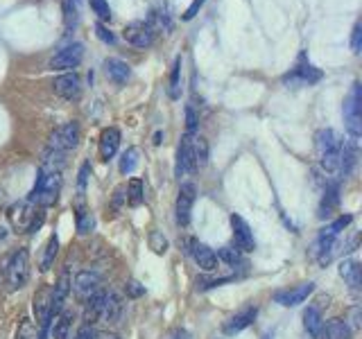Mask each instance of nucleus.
I'll use <instances>...</instances> for the list:
<instances>
[{"label": "nucleus", "instance_id": "nucleus-1", "mask_svg": "<svg viewBox=\"0 0 362 339\" xmlns=\"http://www.w3.org/2000/svg\"><path fill=\"white\" fill-rule=\"evenodd\" d=\"M339 150L342 141L333 129H320L315 133V152L326 177L339 174Z\"/></svg>", "mask_w": 362, "mask_h": 339}, {"label": "nucleus", "instance_id": "nucleus-2", "mask_svg": "<svg viewBox=\"0 0 362 339\" xmlns=\"http://www.w3.org/2000/svg\"><path fill=\"white\" fill-rule=\"evenodd\" d=\"M7 220L14 233H34L41 229L45 213L43 208L34 206L30 199H23V201L11 203L7 208Z\"/></svg>", "mask_w": 362, "mask_h": 339}, {"label": "nucleus", "instance_id": "nucleus-3", "mask_svg": "<svg viewBox=\"0 0 362 339\" xmlns=\"http://www.w3.org/2000/svg\"><path fill=\"white\" fill-rule=\"evenodd\" d=\"M351 222H354V218H351V215H339L335 222L324 226V229L320 231V235H317L315 258H317V263H320L322 267H326L333 260L335 249H337V237H339V233H342Z\"/></svg>", "mask_w": 362, "mask_h": 339}, {"label": "nucleus", "instance_id": "nucleus-4", "mask_svg": "<svg viewBox=\"0 0 362 339\" xmlns=\"http://www.w3.org/2000/svg\"><path fill=\"white\" fill-rule=\"evenodd\" d=\"M59 192H62V172L39 170V177L34 181V188L28 199L39 208H50L59 199Z\"/></svg>", "mask_w": 362, "mask_h": 339}, {"label": "nucleus", "instance_id": "nucleus-5", "mask_svg": "<svg viewBox=\"0 0 362 339\" xmlns=\"http://www.w3.org/2000/svg\"><path fill=\"white\" fill-rule=\"evenodd\" d=\"M5 278L11 292L23 290L30 280V254L28 249H16L5 263Z\"/></svg>", "mask_w": 362, "mask_h": 339}, {"label": "nucleus", "instance_id": "nucleus-6", "mask_svg": "<svg viewBox=\"0 0 362 339\" xmlns=\"http://www.w3.org/2000/svg\"><path fill=\"white\" fill-rule=\"evenodd\" d=\"M344 122H346V131L351 136V143L358 147L360 136H362V90H360V84H354L349 97L344 100Z\"/></svg>", "mask_w": 362, "mask_h": 339}, {"label": "nucleus", "instance_id": "nucleus-7", "mask_svg": "<svg viewBox=\"0 0 362 339\" xmlns=\"http://www.w3.org/2000/svg\"><path fill=\"white\" fill-rule=\"evenodd\" d=\"M324 75L320 68H315L310 66L308 61H305V52L299 54V61H297V68L294 71H290L288 75H283V84L286 86H292V88H297V86H313L320 82Z\"/></svg>", "mask_w": 362, "mask_h": 339}, {"label": "nucleus", "instance_id": "nucleus-8", "mask_svg": "<svg viewBox=\"0 0 362 339\" xmlns=\"http://www.w3.org/2000/svg\"><path fill=\"white\" fill-rule=\"evenodd\" d=\"M79 138H82V131H79V124L77 122H66L62 127H57L52 133H50V147L48 150H54V152H71L79 145Z\"/></svg>", "mask_w": 362, "mask_h": 339}, {"label": "nucleus", "instance_id": "nucleus-9", "mask_svg": "<svg viewBox=\"0 0 362 339\" xmlns=\"http://www.w3.org/2000/svg\"><path fill=\"white\" fill-rule=\"evenodd\" d=\"M122 37L127 43L136 45V48H150L156 39V30L147 20H134L122 30Z\"/></svg>", "mask_w": 362, "mask_h": 339}, {"label": "nucleus", "instance_id": "nucleus-10", "mask_svg": "<svg viewBox=\"0 0 362 339\" xmlns=\"http://www.w3.org/2000/svg\"><path fill=\"white\" fill-rule=\"evenodd\" d=\"M84 59V45L82 43H71L57 52L50 59V71H73Z\"/></svg>", "mask_w": 362, "mask_h": 339}, {"label": "nucleus", "instance_id": "nucleus-11", "mask_svg": "<svg viewBox=\"0 0 362 339\" xmlns=\"http://www.w3.org/2000/svg\"><path fill=\"white\" fill-rule=\"evenodd\" d=\"M195 197H197V188H195V184H190V181H186V184H181L179 195H177V203H175L177 224L188 226L192 206H195Z\"/></svg>", "mask_w": 362, "mask_h": 339}, {"label": "nucleus", "instance_id": "nucleus-12", "mask_svg": "<svg viewBox=\"0 0 362 339\" xmlns=\"http://www.w3.org/2000/svg\"><path fill=\"white\" fill-rule=\"evenodd\" d=\"M100 285H102L100 274H95V271H79V274L75 276V282L71 285V290H75V297L84 303L102 290Z\"/></svg>", "mask_w": 362, "mask_h": 339}, {"label": "nucleus", "instance_id": "nucleus-13", "mask_svg": "<svg viewBox=\"0 0 362 339\" xmlns=\"http://www.w3.org/2000/svg\"><path fill=\"white\" fill-rule=\"evenodd\" d=\"M315 290V282H301V285H294L290 290H279L274 294V301L281 303L283 308H297V305H301L305 299L310 297Z\"/></svg>", "mask_w": 362, "mask_h": 339}, {"label": "nucleus", "instance_id": "nucleus-14", "mask_svg": "<svg viewBox=\"0 0 362 339\" xmlns=\"http://www.w3.org/2000/svg\"><path fill=\"white\" fill-rule=\"evenodd\" d=\"M231 229H233V240L238 244V249L245 254L254 251L256 249V240H254V231L249 229V224L240 218V215H231Z\"/></svg>", "mask_w": 362, "mask_h": 339}, {"label": "nucleus", "instance_id": "nucleus-15", "mask_svg": "<svg viewBox=\"0 0 362 339\" xmlns=\"http://www.w3.org/2000/svg\"><path fill=\"white\" fill-rule=\"evenodd\" d=\"M188 244H190L188 251H190L192 260H195L199 269H204V271H215V269H218V256H215V251L209 244L195 240V237H192Z\"/></svg>", "mask_w": 362, "mask_h": 339}, {"label": "nucleus", "instance_id": "nucleus-16", "mask_svg": "<svg viewBox=\"0 0 362 339\" xmlns=\"http://www.w3.org/2000/svg\"><path fill=\"white\" fill-rule=\"evenodd\" d=\"M188 172H195V163H192V133H186L177 147V163H175V174L181 179Z\"/></svg>", "mask_w": 362, "mask_h": 339}, {"label": "nucleus", "instance_id": "nucleus-17", "mask_svg": "<svg viewBox=\"0 0 362 339\" xmlns=\"http://www.w3.org/2000/svg\"><path fill=\"white\" fill-rule=\"evenodd\" d=\"M339 206V184L333 179H326V186H324V195H322V203H320V218L328 220L333 218L335 208Z\"/></svg>", "mask_w": 362, "mask_h": 339}, {"label": "nucleus", "instance_id": "nucleus-18", "mask_svg": "<svg viewBox=\"0 0 362 339\" xmlns=\"http://www.w3.org/2000/svg\"><path fill=\"white\" fill-rule=\"evenodd\" d=\"M71 285H73L71 271L64 269L62 276L57 278V282L52 285V316H57V314L64 310V303L68 299V294H71Z\"/></svg>", "mask_w": 362, "mask_h": 339}, {"label": "nucleus", "instance_id": "nucleus-19", "mask_svg": "<svg viewBox=\"0 0 362 339\" xmlns=\"http://www.w3.org/2000/svg\"><path fill=\"white\" fill-rule=\"evenodd\" d=\"M256 314H258V310L254 308V305H247V308H243L240 312H235V314L231 316V319L224 323V335L233 337V335H238V333H243L245 328H249V326L254 323Z\"/></svg>", "mask_w": 362, "mask_h": 339}, {"label": "nucleus", "instance_id": "nucleus-20", "mask_svg": "<svg viewBox=\"0 0 362 339\" xmlns=\"http://www.w3.org/2000/svg\"><path fill=\"white\" fill-rule=\"evenodd\" d=\"M54 93L64 97V100H77L82 93V84H79V77L75 73H68L54 79Z\"/></svg>", "mask_w": 362, "mask_h": 339}, {"label": "nucleus", "instance_id": "nucleus-21", "mask_svg": "<svg viewBox=\"0 0 362 339\" xmlns=\"http://www.w3.org/2000/svg\"><path fill=\"white\" fill-rule=\"evenodd\" d=\"M118 147H120V131L116 127H107L100 133V145H98L100 158L102 161H109V158L116 156Z\"/></svg>", "mask_w": 362, "mask_h": 339}, {"label": "nucleus", "instance_id": "nucleus-22", "mask_svg": "<svg viewBox=\"0 0 362 339\" xmlns=\"http://www.w3.org/2000/svg\"><path fill=\"white\" fill-rule=\"evenodd\" d=\"M122 314V303L118 299V294L113 290H105V299H102V312H100V321L105 323H116Z\"/></svg>", "mask_w": 362, "mask_h": 339}, {"label": "nucleus", "instance_id": "nucleus-23", "mask_svg": "<svg viewBox=\"0 0 362 339\" xmlns=\"http://www.w3.org/2000/svg\"><path fill=\"white\" fill-rule=\"evenodd\" d=\"M339 276L344 278V282L351 290H360L362 287V267L358 260L349 258L339 263Z\"/></svg>", "mask_w": 362, "mask_h": 339}, {"label": "nucleus", "instance_id": "nucleus-24", "mask_svg": "<svg viewBox=\"0 0 362 339\" xmlns=\"http://www.w3.org/2000/svg\"><path fill=\"white\" fill-rule=\"evenodd\" d=\"M303 328L313 339H320L322 337V328H324V314L317 305H308L303 312Z\"/></svg>", "mask_w": 362, "mask_h": 339}, {"label": "nucleus", "instance_id": "nucleus-25", "mask_svg": "<svg viewBox=\"0 0 362 339\" xmlns=\"http://www.w3.org/2000/svg\"><path fill=\"white\" fill-rule=\"evenodd\" d=\"M105 73H107V77L111 79L113 84L122 86V84L129 79L132 68H129L127 64H124L122 59H107V61H105Z\"/></svg>", "mask_w": 362, "mask_h": 339}, {"label": "nucleus", "instance_id": "nucleus-26", "mask_svg": "<svg viewBox=\"0 0 362 339\" xmlns=\"http://www.w3.org/2000/svg\"><path fill=\"white\" fill-rule=\"evenodd\" d=\"M52 323V339H68V333H71V326H73V310H62L57 316L50 319Z\"/></svg>", "mask_w": 362, "mask_h": 339}, {"label": "nucleus", "instance_id": "nucleus-27", "mask_svg": "<svg viewBox=\"0 0 362 339\" xmlns=\"http://www.w3.org/2000/svg\"><path fill=\"white\" fill-rule=\"evenodd\" d=\"M322 339H351V328L342 319H331L322 328Z\"/></svg>", "mask_w": 362, "mask_h": 339}, {"label": "nucleus", "instance_id": "nucleus-28", "mask_svg": "<svg viewBox=\"0 0 362 339\" xmlns=\"http://www.w3.org/2000/svg\"><path fill=\"white\" fill-rule=\"evenodd\" d=\"M192 163H195V170L209 163V143L202 136H192Z\"/></svg>", "mask_w": 362, "mask_h": 339}, {"label": "nucleus", "instance_id": "nucleus-29", "mask_svg": "<svg viewBox=\"0 0 362 339\" xmlns=\"http://www.w3.org/2000/svg\"><path fill=\"white\" fill-rule=\"evenodd\" d=\"M57 254H59V237H57V233H52L48 237V242H45L43 246V258H41V271H48L54 263Z\"/></svg>", "mask_w": 362, "mask_h": 339}, {"label": "nucleus", "instance_id": "nucleus-30", "mask_svg": "<svg viewBox=\"0 0 362 339\" xmlns=\"http://www.w3.org/2000/svg\"><path fill=\"white\" fill-rule=\"evenodd\" d=\"M139 147H127V150H124L122 154H120V174H132L136 167H139Z\"/></svg>", "mask_w": 362, "mask_h": 339}, {"label": "nucleus", "instance_id": "nucleus-31", "mask_svg": "<svg viewBox=\"0 0 362 339\" xmlns=\"http://www.w3.org/2000/svg\"><path fill=\"white\" fill-rule=\"evenodd\" d=\"M168 97L170 100L181 97V56H177L173 64V73H170V84H168Z\"/></svg>", "mask_w": 362, "mask_h": 339}, {"label": "nucleus", "instance_id": "nucleus-32", "mask_svg": "<svg viewBox=\"0 0 362 339\" xmlns=\"http://www.w3.org/2000/svg\"><path fill=\"white\" fill-rule=\"evenodd\" d=\"M75 220H77V233L79 235H88L90 231L95 229V218L90 215L84 206H79L75 213Z\"/></svg>", "mask_w": 362, "mask_h": 339}, {"label": "nucleus", "instance_id": "nucleus-33", "mask_svg": "<svg viewBox=\"0 0 362 339\" xmlns=\"http://www.w3.org/2000/svg\"><path fill=\"white\" fill-rule=\"evenodd\" d=\"M143 199H145V195H143V181L141 179H132L129 186H127V203L136 208V206H141Z\"/></svg>", "mask_w": 362, "mask_h": 339}, {"label": "nucleus", "instance_id": "nucleus-34", "mask_svg": "<svg viewBox=\"0 0 362 339\" xmlns=\"http://www.w3.org/2000/svg\"><path fill=\"white\" fill-rule=\"evenodd\" d=\"M14 339H39V328L32 319H21Z\"/></svg>", "mask_w": 362, "mask_h": 339}, {"label": "nucleus", "instance_id": "nucleus-35", "mask_svg": "<svg viewBox=\"0 0 362 339\" xmlns=\"http://www.w3.org/2000/svg\"><path fill=\"white\" fill-rule=\"evenodd\" d=\"M215 256H218V260H224L226 265H233V267L243 263V251L240 249H233V246H222Z\"/></svg>", "mask_w": 362, "mask_h": 339}, {"label": "nucleus", "instance_id": "nucleus-36", "mask_svg": "<svg viewBox=\"0 0 362 339\" xmlns=\"http://www.w3.org/2000/svg\"><path fill=\"white\" fill-rule=\"evenodd\" d=\"M150 249L156 254V256H163L168 251V240L161 231H152L150 233Z\"/></svg>", "mask_w": 362, "mask_h": 339}, {"label": "nucleus", "instance_id": "nucleus-37", "mask_svg": "<svg viewBox=\"0 0 362 339\" xmlns=\"http://www.w3.org/2000/svg\"><path fill=\"white\" fill-rule=\"evenodd\" d=\"M64 23L66 30H73L77 25V7L73 0H64Z\"/></svg>", "mask_w": 362, "mask_h": 339}, {"label": "nucleus", "instance_id": "nucleus-38", "mask_svg": "<svg viewBox=\"0 0 362 339\" xmlns=\"http://www.w3.org/2000/svg\"><path fill=\"white\" fill-rule=\"evenodd\" d=\"M90 9H93V14H98L100 20H109L111 18V7L107 0H88Z\"/></svg>", "mask_w": 362, "mask_h": 339}, {"label": "nucleus", "instance_id": "nucleus-39", "mask_svg": "<svg viewBox=\"0 0 362 339\" xmlns=\"http://www.w3.org/2000/svg\"><path fill=\"white\" fill-rule=\"evenodd\" d=\"M235 280V274L233 276H222V278H199L197 280V287L199 290H209V287H220L224 282H231Z\"/></svg>", "mask_w": 362, "mask_h": 339}, {"label": "nucleus", "instance_id": "nucleus-40", "mask_svg": "<svg viewBox=\"0 0 362 339\" xmlns=\"http://www.w3.org/2000/svg\"><path fill=\"white\" fill-rule=\"evenodd\" d=\"M351 50H354L356 54L362 50V25L360 23H356L354 32H351Z\"/></svg>", "mask_w": 362, "mask_h": 339}, {"label": "nucleus", "instance_id": "nucleus-41", "mask_svg": "<svg viewBox=\"0 0 362 339\" xmlns=\"http://www.w3.org/2000/svg\"><path fill=\"white\" fill-rule=\"evenodd\" d=\"M197 116H195V109H192L190 105L186 107V133H192L195 136V129H197Z\"/></svg>", "mask_w": 362, "mask_h": 339}, {"label": "nucleus", "instance_id": "nucleus-42", "mask_svg": "<svg viewBox=\"0 0 362 339\" xmlns=\"http://www.w3.org/2000/svg\"><path fill=\"white\" fill-rule=\"evenodd\" d=\"M95 34H98V39H100V41H105V43H109V45L116 43V34L109 32L105 25H102V23H98V25H95Z\"/></svg>", "mask_w": 362, "mask_h": 339}, {"label": "nucleus", "instance_id": "nucleus-43", "mask_svg": "<svg viewBox=\"0 0 362 339\" xmlns=\"http://www.w3.org/2000/svg\"><path fill=\"white\" fill-rule=\"evenodd\" d=\"M124 292H127L129 299H139V297H143V294H145V287L141 285L139 280H129L127 287H124Z\"/></svg>", "mask_w": 362, "mask_h": 339}, {"label": "nucleus", "instance_id": "nucleus-44", "mask_svg": "<svg viewBox=\"0 0 362 339\" xmlns=\"http://www.w3.org/2000/svg\"><path fill=\"white\" fill-rule=\"evenodd\" d=\"M88 172H90V165H88V163H84L82 167H79V179H77V188H79V195H84V190H86Z\"/></svg>", "mask_w": 362, "mask_h": 339}, {"label": "nucleus", "instance_id": "nucleus-45", "mask_svg": "<svg viewBox=\"0 0 362 339\" xmlns=\"http://www.w3.org/2000/svg\"><path fill=\"white\" fill-rule=\"evenodd\" d=\"M204 3H206V0H192V3H190V7L186 9V14L181 16V18H184V20H192V18L197 16V11L202 9V5H204Z\"/></svg>", "mask_w": 362, "mask_h": 339}, {"label": "nucleus", "instance_id": "nucleus-46", "mask_svg": "<svg viewBox=\"0 0 362 339\" xmlns=\"http://www.w3.org/2000/svg\"><path fill=\"white\" fill-rule=\"evenodd\" d=\"M93 335H95V333H93V326H82V328H79V331H77V335H75L73 339H90Z\"/></svg>", "mask_w": 362, "mask_h": 339}, {"label": "nucleus", "instance_id": "nucleus-47", "mask_svg": "<svg viewBox=\"0 0 362 339\" xmlns=\"http://www.w3.org/2000/svg\"><path fill=\"white\" fill-rule=\"evenodd\" d=\"M170 339H192V335L186 331V328H175V331L170 333Z\"/></svg>", "mask_w": 362, "mask_h": 339}, {"label": "nucleus", "instance_id": "nucleus-48", "mask_svg": "<svg viewBox=\"0 0 362 339\" xmlns=\"http://www.w3.org/2000/svg\"><path fill=\"white\" fill-rule=\"evenodd\" d=\"M90 339H118V337L113 335V333H95Z\"/></svg>", "mask_w": 362, "mask_h": 339}, {"label": "nucleus", "instance_id": "nucleus-49", "mask_svg": "<svg viewBox=\"0 0 362 339\" xmlns=\"http://www.w3.org/2000/svg\"><path fill=\"white\" fill-rule=\"evenodd\" d=\"M5 199H7V195H5V190L0 188V213H3V208H5Z\"/></svg>", "mask_w": 362, "mask_h": 339}, {"label": "nucleus", "instance_id": "nucleus-50", "mask_svg": "<svg viewBox=\"0 0 362 339\" xmlns=\"http://www.w3.org/2000/svg\"><path fill=\"white\" fill-rule=\"evenodd\" d=\"M7 229H5V226H0V240H5V237H7V233H5Z\"/></svg>", "mask_w": 362, "mask_h": 339}, {"label": "nucleus", "instance_id": "nucleus-51", "mask_svg": "<svg viewBox=\"0 0 362 339\" xmlns=\"http://www.w3.org/2000/svg\"><path fill=\"white\" fill-rule=\"evenodd\" d=\"M263 339H269V335H265V337H263Z\"/></svg>", "mask_w": 362, "mask_h": 339}]
</instances>
